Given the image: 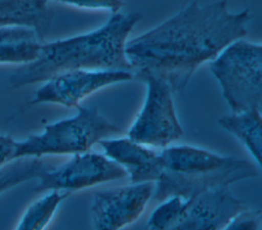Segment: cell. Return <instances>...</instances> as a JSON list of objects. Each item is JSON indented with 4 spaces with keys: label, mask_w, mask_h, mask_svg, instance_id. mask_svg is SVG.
<instances>
[{
    "label": "cell",
    "mask_w": 262,
    "mask_h": 230,
    "mask_svg": "<svg viewBox=\"0 0 262 230\" xmlns=\"http://www.w3.org/2000/svg\"><path fill=\"white\" fill-rule=\"evenodd\" d=\"M185 199V209L176 230L224 229L238 212L248 208L231 193L229 185L208 188Z\"/></svg>",
    "instance_id": "obj_10"
},
{
    "label": "cell",
    "mask_w": 262,
    "mask_h": 230,
    "mask_svg": "<svg viewBox=\"0 0 262 230\" xmlns=\"http://www.w3.org/2000/svg\"><path fill=\"white\" fill-rule=\"evenodd\" d=\"M70 194V192L62 190H48L44 196L34 201L26 210L16 229L37 230L46 228L60 203Z\"/></svg>",
    "instance_id": "obj_15"
},
{
    "label": "cell",
    "mask_w": 262,
    "mask_h": 230,
    "mask_svg": "<svg viewBox=\"0 0 262 230\" xmlns=\"http://www.w3.org/2000/svg\"><path fill=\"white\" fill-rule=\"evenodd\" d=\"M159 155L162 170L151 196L157 201L170 196L188 198L208 188L230 185L259 174V169L248 160L191 145L170 144Z\"/></svg>",
    "instance_id": "obj_3"
},
{
    "label": "cell",
    "mask_w": 262,
    "mask_h": 230,
    "mask_svg": "<svg viewBox=\"0 0 262 230\" xmlns=\"http://www.w3.org/2000/svg\"><path fill=\"white\" fill-rule=\"evenodd\" d=\"M155 182L130 183L93 194L90 219L94 229H121L135 222L152 196Z\"/></svg>",
    "instance_id": "obj_9"
},
{
    "label": "cell",
    "mask_w": 262,
    "mask_h": 230,
    "mask_svg": "<svg viewBox=\"0 0 262 230\" xmlns=\"http://www.w3.org/2000/svg\"><path fill=\"white\" fill-rule=\"evenodd\" d=\"M104 154L118 163L129 176L130 183L156 182L162 165L159 151L127 138H106L98 142Z\"/></svg>",
    "instance_id": "obj_11"
},
{
    "label": "cell",
    "mask_w": 262,
    "mask_h": 230,
    "mask_svg": "<svg viewBox=\"0 0 262 230\" xmlns=\"http://www.w3.org/2000/svg\"><path fill=\"white\" fill-rule=\"evenodd\" d=\"M133 73L125 70H72L45 81L31 104L56 103L76 107L80 101L104 87L130 81Z\"/></svg>",
    "instance_id": "obj_8"
},
{
    "label": "cell",
    "mask_w": 262,
    "mask_h": 230,
    "mask_svg": "<svg viewBox=\"0 0 262 230\" xmlns=\"http://www.w3.org/2000/svg\"><path fill=\"white\" fill-rule=\"evenodd\" d=\"M52 19L53 12L48 4H39L32 0H0V28H30L43 42Z\"/></svg>",
    "instance_id": "obj_12"
},
{
    "label": "cell",
    "mask_w": 262,
    "mask_h": 230,
    "mask_svg": "<svg viewBox=\"0 0 262 230\" xmlns=\"http://www.w3.org/2000/svg\"><path fill=\"white\" fill-rule=\"evenodd\" d=\"M251 18L248 9L229 11L225 0L192 1L157 27L127 40L125 55L133 74L156 75L173 92H180L203 63L247 35Z\"/></svg>",
    "instance_id": "obj_1"
},
{
    "label": "cell",
    "mask_w": 262,
    "mask_h": 230,
    "mask_svg": "<svg viewBox=\"0 0 262 230\" xmlns=\"http://www.w3.org/2000/svg\"><path fill=\"white\" fill-rule=\"evenodd\" d=\"M146 85L143 106L128 130V138L150 147H166L180 139L183 129L178 121L173 90L162 78L149 73L133 74Z\"/></svg>",
    "instance_id": "obj_6"
},
{
    "label": "cell",
    "mask_w": 262,
    "mask_h": 230,
    "mask_svg": "<svg viewBox=\"0 0 262 230\" xmlns=\"http://www.w3.org/2000/svg\"><path fill=\"white\" fill-rule=\"evenodd\" d=\"M127 177L126 171L105 154L83 151L60 166H52L39 176L35 192L62 190L70 193Z\"/></svg>",
    "instance_id": "obj_7"
},
{
    "label": "cell",
    "mask_w": 262,
    "mask_h": 230,
    "mask_svg": "<svg viewBox=\"0 0 262 230\" xmlns=\"http://www.w3.org/2000/svg\"><path fill=\"white\" fill-rule=\"evenodd\" d=\"M261 110L252 109L241 112H232L223 116L218 124L228 133L236 137L249 150L256 160L258 168L261 167V140H262Z\"/></svg>",
    "instance_id": "obj_14"
},
{
    "label": "cell",
    "mask_w": 262,
    "mask_h": 230,
    "mask_svg": "<svg viewBox=\"0 0 262 230\" xmlns=\"http://www.w3.org/2000/svg\"><path fill=\"white\" fill-rule=\"evenodd\" d=\"M74 117L45 126L40 134L15 141L14 159L47 154H74L89 150L102 139L120 133V129L96 107L76 106Z\"/></svg>",
    "instance_id": "obj_4"
},
{
    "label": "cell",
    "mask_w": 262,
    "mask_h": 230,
    "mask_svg": "<svg viewBox=\"0 0 262 230\" xmlns=\"http://www.w3.org/2000/svg\"><path fill=\"white\" fill-rule=\"evenodd\" d=\"M138 12H116L101 27L85 34L42 42L37 57L20 64L8 78L12 89L45 82L72 70H125L132 67L125 44L136 24Z\"/></svg>",
    "instance_id": "obj_2"
},
{
    "label": "cell",
    "mask_w": 262,
    "mask_h": 230,
    "mask_svg": "<svg viewBox=\"0 0 262 230\" xmlns=\"http://www.w3.org/2000/svg\"><path fill=\"white\" fill-rule=\"evenodd\" d=\"M15 140L7 135H0V168L14 159Z\"/></svg>",
    "instance_id": "obj_20"
},
{
    "label": "cell",
    "mask_w": 262,
    "mask_h": 230,
    "mask_svg": "<svg viewBox=\"0 0 262 230\" xmlns=\"http://www.w3.org/2000/svg\"><path fill=\"white\" fill-rule=\"evenodd\" d=\"M41 43L36 32L30 28H0V64H24L34 60Z\"/></svg>",
    "instance_id": "obj_13"
},
{
    "label": "cell",
    "mask_w": 262,
    "mask_h": 230,
    "mask_svg": "<svg viewBox=\"0 0 262 230\" xmlns=\"http://www.w3.org/2000/svg\"><path fill=\"white\" fill-rule=\"evenodd\" d=\"M161 202L152 211L146 227L155 230L175 229L183 215L186 199L181 196H170Z\"/></svg>",
    "instance_id": "obj_17"
},
{
    "label": "cell",
    "mask_w": 262,
    "mask_h": 230,
    "mask_svg": "<svg viewBox=\"0 0 262 230\" xmlns=\"http://www.w3.org/2000/svg\"><path fill=\"white\" fill-rule=\"evenodd\" d=\"M209 68L218 81L222 95L232 112L262 106V46L237 39L227 45Z\"/></svg>",
    "instance_id": "obj_5"
},
{
    "label": "cell",
    "mask_w": 262,
    "mask_h": 230,
    "mask_svg": "<svg viewBox=\"0 0 262 230\" xmlns=\"http://www.w3.org/2000/svg\"><path fill=\"white\" fill-rule=\"evenodd\" d=\"M262 228V213L261 211L245 210L238 212L225 226V230H260Z\"/></svg>",
    "instance_id": "obj_18"
},
{
    "label": "cell",
    "mask_w": 262,
    "mask_h": 230,
    "mask_svg": "<svg viewBox=\"0 0 262 230\" xmlns=\"http://www.w3.org/2000/svg\"><path fill=\"white\" fill-rule=\"evenodd\" d=\"M40 157L27 156L12 159L0 168V193L39 176L51 168Z\"/></svg>",
    "instance_id": "obj_16"
},
{
    "label": "cell",
    "mask_w": 262,
    "mask_h": 230,
    "mask_svg": "<svg viewBox=\"0 0 262 230\" xmlns=\"http://www.w3.org/2000/svg\"><path fill=\"white\" fill-rule=\"evenodd\" d=\"M84 9L106 10L112 13L119 12L124 5V0H48Z\"/></svg>",
    "instance_id": "obj_19"
}]
</instances>
